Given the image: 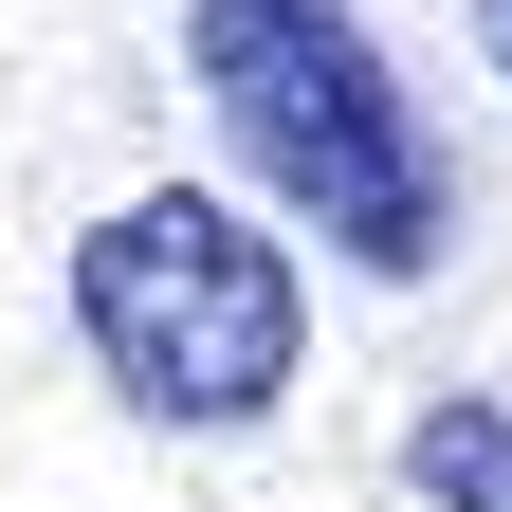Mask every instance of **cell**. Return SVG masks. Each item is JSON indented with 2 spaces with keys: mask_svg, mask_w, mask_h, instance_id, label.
Returning a JSON list of instances; mask_svg holds the SVG:
<instances>
[{
  "mask_svg": "<svg viewBox=\"0 0 512 512\" xmlns=\"http://www.w3.org/2000/svg\"><path fill=\"white\" fill-rule=\"evenodd\" d=\"M183 74L238 128V165L275 183V220H311L366 275H421L439 256L458 202H439V147H421L403 74H384L366 0H183Z\"/></svg>",
  "mask_w": 512,
  "mask_h": 512,
  "instance_id": "obj_1",
  "label": "cell"
},
{
  "mask_svg": "<svg viewBox=\"0 0 512 512\" xmlns=\"http://www.w3.org/2000/svg\"><path fill=\"white\" fill-rule=\"evenodd\" d=\"M403 494L421 512H512V403H421L403 421Z\"/></svg>",
  "mask_w": 512,
  "mask_h": 512,
  "instance_id": "obj_3",
  "label": "cell"
},
{
  "mask_svg": "<svg viewBox=\"0 0 512 512\" xmlns=\"http://www.w3.org/2000/svg\"><path fill=\"white\" fill-rule=\"evenodd\" d=\"M74 348L110 366V403H147L183 439H238V421H275V384L311 348V275L220 183H147V202H110L74 238Z\"/></svg>",
  "mask_w": 512,
  "mask_h": 512,
  "instance_id": "obj_2",
  "label": "cell"
},
{
  "mask_svg": "<svg viewBox=\"0 0 512 512\" xmlns=\"http://www.w3.org/2000/svg\"><path fill=\"white\" fill-rule=\"evenodd\" d=\"M476 37H494V74H512V0H476Z\"/></svg>",
  "mask_w": 512,
  "mask_h": 512,
  "instance_id": "obj_4",
  "label": "cell"
}]
</instances>
